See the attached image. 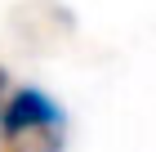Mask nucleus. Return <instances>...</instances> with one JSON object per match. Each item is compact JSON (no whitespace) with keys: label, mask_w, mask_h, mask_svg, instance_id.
<instances>
[{"label":"nucleus","mask_w":156,"mask_h":152,"mask_svg":"<svg viewBox=\"0 0 156 152\" xmlns=\"http://www.w3.org/2000/svg\"><path fill=\"white\" fill-rule=\"evenodd\" d=\"M0 90H5V72H0Z\"/></svg>","instance_id":"f03ea898"},{"label":"nucleus","mask_w":156,"mask_h":152,"mask_svg":"<svg viewBox=\"0 0 156 152\" xmlns=\"http://www.w3.org/2000/svg\"><path fill=\"white\" fill-rule=\"evenodd\" d=\"M67 112L58 98L36 85H18L0 98V134L5 139H23V134H45V130H62Z\"/></svg>","instance_id":"f257e3e1"}]
</instances>
